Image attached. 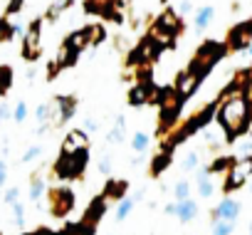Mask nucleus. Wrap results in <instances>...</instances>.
I'll list each match as a JSON object with an SVG mask.
<instances>
[{
	"label": "nucleus",
	"mask_w": 252,
	"mask_h": 235,
	"mask_svg": "<svg viewBox=\"0 0 252 235\" xmlns=\"http://www.w3.org/2000/svg\"><path fill=\"white\" fill-rule=\"evenodd\" d=\"M124 0H84V10L89 15H101L104 20H116L121 23V8Z\"/></svg>",
	"instance_id": "9"
},
{
	"label": "nucleus",
	"mask_w": 252,
	"mask_h": 235,
	"mask_svg": "<svg viewBox=\"0 0 252 235\" xmlns=\"http://www.w3.org/2000/svg\"><path fill=\"white\" fill-rule=\"evenodd\" d=\"M47 198H50V213H52L55 218H67V215L72 213L74 203H77L74 191H72V188H67V186L50 188Z\"/></svg>",
	"instance_id": "8"
},
{
	"label": "nucleus",
	"mask_w": 252,
	"mask_h": 235,
	"mask_svg": "<svg viewBox=\"0 0 252 235\" xmlns=\"http://www.w3.org/2000/svg\"><path fill=\"white\" fill-rule=\"evenodd\" d=\"M15 37V23H10V18H0V45L3 42H10Z\"/></svg>",
	"instance_id": "30"
},
{
	"label": "nucleus",
	"mask_w": 252,
	"mask_h": 235,
	"mask_svg": "<svg viewBox=\"0 0 252 235\" xmlns=\"http://www.w3.org/2000/svg\"><path fill=\"white\" fill-rule=\"evenodd\" d=\"M154 104H158V109H161V116H158L161 119V134L166 136L178 124V116H181V109H183L186 101L178 97V92L173 87H163V89L156 92Z\"/></svg>",
	"instance_id": "3"
},
{
	"label": "nucleus",
	"mask_w": 252,
	"mask_h": 235,
	"mask_svg": "<svg viewBox=\"0 0 252 235\" xmlns=\"http://www.w3.org/2000/svg\"><path fill=\"white\" fill-rule=\"evenodd\" d=\"M79 151H89V136L84 129H72L62 141V154H79Z\"/></svg>",
	"instance_id": "16"
},
{
	"label": "nucleus",
	"mask_w": 252,
	"mask_h": 235,
	"mask_svg": "<svg viewBox=\"0 0 252 235\" xmlns=\"http://www.w3.org/2000/svg\"><path fill=\"white\" fill-rule=\"evenodd\" d=\"M134 205H136V201L134 198H121L119 203H116V210H114V218L121 223V220H126V215H129L131 210H134Z\"/></svg>",
	"instance_id": "27"
},
{
	"label": "nucleus",
	"mask_w": 252,
	"mask_h": 235,
	"mask_svg": "<svg viewBox=\"0 0 252 235\" xmlns=\"http://www.w3.org/2000/svg\"><path fill=\"white\" fill-rule=\"evenodd\" d=\"M77 111V97L64 94V97H55L50 99V127L57 129L62 124H67Z\"/></svg>",
	"instance_id": "7"
},
{
	"label": "nucleus",
	"mask_w": 252,
	"mask_h": 235,
	"mask_svg": "<svg viewBox=\"0 0 252 235\" xmlns=\"http://www.w3.org/2000/svg\"><path fill=\"white\" fill-rule=\"evenodd\" d=\"M32 235H60V233H52V230H47V228H40V230H35Z\"/></svg>",
	"instance_id": "46"
},
{
	"label": "nucleus",
	"mask_w": 252,
	"mask_h": 235,
	"mask_svg": "<svg viewBox=\"0 0 252 235\" xmlns=\"http://www.w3.org/2000/svg\"><path fill=\"white\" fill-rule=\"evenodd\" d=\"M161 50H163V47H161L151 35H146V37L131 50V55H129V65H134V67H136V65H151V62L161 55Z\"/></svg>",
	"instance_id": "10"
},
{
	"label": "nucleus",
	"mask_w": 252,
	"mask_h": 235,
	"mask_svg": "<svg viewBox=\"0 0 252 235\" xmlns=\"http://www.w3.org/2000/svg\"><path fill=\"white\" fill-rule=\"evenodd\" d=\"M40 154H42V149H40V146H30V149L23 154V164H30V161H32V159H37Z\"/></svg>",
	"instance_id": "40"
},
{
	"label": "nucleus",
	"mask_w": 252,
	"mask_h": 235,
	"mask_svg": "<svg viewBox=\"0 0 252 235\" xmlns=\"http://www.w3.org/2000/svg\"><path fill=\"white\" fill-rule=\"evenodd\" d=\"M213 235H232L235 230V220H225V218H213Z\"/></svg>",
	"instance_id": "28"
},
{
	"label": "nucleus",
	"mask_w": 252,
	"mask_h": 235,
	"mask_svg": "<svg viewBox=\"0 0 252 235\" xmlns=\"http://www.w3.org/2000/svg\"><path fill=\"white\" fill-rule=\"evenodd\" d=\"M64 45H69L74 52H84L87 47H89V40H87V33H84V28L82 30H74V33H69L67 37H64Z\"/></svg>",
	"instance_id": "21"
},
{
	"label": "nucleus",
	"mask_w": 252,
	"mask_h": 235,
	"mask_svg": "<svg viewBox=\"0 0 252 235\" xmlns=\"http://www.w3.org/2000/svg\"><path fill=\"white\" fill-rule=\"evenodd\" d=\"M23 5H25V0H10V3L5 5V18H13V15H18V13L23 10Z\"/></svg>",
	"instance_id": "37"
},
{
	"label": "nucleus",
	"mask_w": 252,
	"mask_h": 235,
	"mask_svg": "<svg viewBox=\"0 0 252 235\" xmlns=\"http://www.w3.org/2000/svg\"><path fill=\"white\" fill-rule=\"evenodd\" d=\"M240 213H242V205H240L235 198H225V201H220V203L213 208V213H210V220H213V218L237 220V218H240Z\"/></svg>",
	"instance_id": "18"
},
{
	"label": "nucleus",
	"mask_w": 252,
	"mask_h": 235,
	"mask_svg": "<svg viewBox=\"0 0 252 235\" xmlns=\"http://www.w3.org/2000/svg\"><path fill=\"white\" fill-rule=\"evenodd\" d=\"M28 101H15V109H13V119H15V124H23L25 119H28Z\"/></svg>",
	"instance_id": "35"
},
{
	"label": "nucleus",
	"mask_w": 252,
	"mask_h": 235,
	"mask_svg": "<svg viewBox=\"0 0 252 235\" xmlns=\"http://www.w3.org/2000/svg\"><path fill=\"white\" fill-rule=\"evenodd\" d=\"M247 132H252V114H250V129Z\"/></svg>",
	"instance_id": "48"
},
{
	"label": "nucleus",
	"mask_w": 252,
	"mask_h": 235,
	"mask_svg": "<svg viewBox=\"0 0 252 235\" xmlns=\"http://www.w3.org/2000/svg\"><path fill=\"white\" fill-rule=\"evenodd\" d=\"M126 191H129V183H126L124 178H111V181H106L101 198L106 203H119L121 198H126Z\"/></svg>",
	"instance_id": "19"
},
{
	"label": "nucleus",
	"mask_w": 252,
	"mask_h": 235,
	"mask_svg": "<svg viewBox=\"0 0 252 235\" xmlns=\"http://www.w3.org/2000/svg\"><path fill=\"white\" fill-rule=\"evenodd\" d=\"M173 198H176V201L190 198V183H188V181H178V183L173 186Z\"/></svg>",
	"instance_id": "36"
},
{
	"label": "nucleus",
	"mask_w": 252,
	"mask_h": 235,
	"mask_svg": "<svg viewBox=\"0 0 252 235\" xmlns=\"http://www.w3.org/2000/svg\"><path fill=\"white\" fill-rule=\"evenodd\" d=\"M166 213H168V215H176L181 223H190V220L198 215V203H195L193 198H183V201L168 203V205H166Z\"/></svg>",
	"instance_id": "15"
},
{
	"label": "nucleus",
	"mask_w": 252,
	"mask_h": 235,
	"mask_svg": "<svg viewBox=\"0 0 252 235\" xmlns=\"http://www.w3.org/2000/svg\"><path fill=\"white\" fill-rule=\"evenodd\" d=\"M245 82H247V72L237 74V79L232 84L225 87V92L218 99V111L215 119L225 134V141L232 144L237 141L242 134H247L250 129V114H252V104L247 99L245 92Z\"/></svg>",
	"instance_id": "1"
},
{
	"label": "nucleus",
	"mask_w": 252,
	"mask_h": 235,
	"mask_svg": "<svg viewBox=\"0 0 252 235\" xmlns=\"http://www.w3.org/2000/svg\"><path fill=\"white\" fill-rule=\"evenodd\" d=\"M45 193V181L40 176H32L30 178V201H40Z\"/></svg>",
	"instance_id": "32"
},
{
	"label": "nucleus",
	"mask_w": 252,
	"mask_h": 235,
	"mask_svg": "<svg viewBox=\"0 0 252 235\" xmlns=\"http://www.w3.org/2000/svg\"><path fill=\"white\" fill-rule=\"evenodd\" d=\"M5 178H8V166H5V161H0V188L5 186Z\"/></svg>",
	"instance_id": "44"
},
{
	"label": "nucleus",
	"mask_w": 252,
	"mask_h": 235,
	"mask_svg": "<svg viewBox=\"0 0 252 235\" xmlns=\"http://www.w3.org/2000/svg\"><path fill=\"white\" fill-rule=\"evenodd\" d=\"M250 235H252V233H250Z\"/></svg>",
	"instance_id": "50"
},
{
	"label": "nucleus",
	"mask_w": 252,
	"mask_h": 235,
	"mask_svg": "<svg viewBox=\"0 0 252 235\" xmlns=\"http://www.w3.org/2000/svg\"><path fill=\"white\" fill-rule=\"evenodd\" d=\"M156 87H154V82L151 79H139V82H134V87L129 89V104L131 106H141V104H154V99H156Z\"/></svg>",
	"instance_id": "12"
},
{
	"label": "nucleus",
	"mask_w": 252,
	"mask_h": 235,
	"mask_svg": "<svg viewBox=\"0 0 252 235\" xmlns=\"http://www.w3.org/2000/svg\"><path fill=\"white\" fill-rule=\"evenodd\" d=\"M106 208H109V203H106L101 196H96V198L89 203V208L84 210V215H82V220H79V223H84L87 228L96 230L99 220H101V218H104V213H106Z\"/></svg>",
	"instance_id": "17"
},
{
	"label": "nucleus",
	"mask_w": 252,
	"mask_h": 235,
	"mask_svg": "<svg viewBox=\"0 0 252 235\" xmlns=\"http://www.w3.org/2000/svg\"><path fill=\"white\" fill-rule=\"evenodd\" d=\"M13 87V69L8 65H0V97H5Z\"/></svg>",
	"instance_id": "29"
},
{
	"label": "nucleus",
	"mask_w": 252,
	"mask_h": 235,
	"mask_svg": "<svg viewBox=\"0 0 252 235\" xmlns=\"http://www.w3.org/2000/svg\"><path fill=\"white\" fill-rule=\"evenodd\" d=\"M89 161V151H79V154H60V161L55 164V173L60 178H82L84 168Z\"/></svg>",
	"instance_id": "5"
},
{
	"label": "nucleus",
	"mask_w": 252,
	"mask_h": 235,
	"mask_svg": "<svg viewBox=\"0 0 252 235\" xmlns=\"http://www.w3.org/2000/svg\"><path fill=\"white\" fill-rule=\"evenodd\" d=\"M60 235H94V230L87 228L84 223H74V225H67Z\"/></svg>",
	"instance_id": "34"
},
{
	"label": "nucleus",
	"mask_w": 252,
	"mask_h": 235,
	"mask_svg": "<svg viewBox=\"0 0 252 235\" xmlns=\"http://www.w3.org/2000/svg\"><path fill=\"white\" fill-rule=\"evenodd\" d=\"M250 178H252V154H247L245 159H235V161L230 164V168L225 171L222 191H225V193H232V191L242 188Z\"/></svg>",
	"instance_id": "4"
},
{
	"label": "nucleus",
	"mask_w": 252,
	"mask_h": 235,
	"mask_svg": "<svg viewBox=\"0 0 252 235\" xmlns=\"http://www.w3.org/2000/svg\"><path fill=\"white\" fill-rule=\"evenodd\" d=\"M171 159H173V151H166V149H163V151L151 161V176H161V171L171 164Z\"/></svg>",
	"instance_id": "25"
},
{
	"label": "nucleus",
	"mask_w": 252,
	"mask_h": 235,
	"mask_svg": "<svg viewBox=\"0 0 252 235\" xmlns=\"http://www.w3.org/2000/svg\"><path fill=\"white\" fill-rule=\"evenodd\" d=\"M149 141H151V139H149L146 132H136V134L131 136V149H134L136 154H144V151L149 149Z\"/></svg>",
	"instance_id": "31"
},
{
	"label": "nucleus",
	"mask_w": 252,
	"mask_h": 235,
	"mask_svg": "<svg viewBox=\"0 0 252 235\" xmlns=\"http://www.w3.org/2000/svg\"><path fill=\"white\" fill-rule=\"evenodd\" d=\"M84 33H87L89 47H96V45H101V42L106 40V30H104V25H101V23H92V25H87V28H84Z\"/></svg>",
	"instance_id": "24"
},
{
	"label": "nucleus",
	"mask_w": 252,
	"mask_h": 235,
	"mask_svg": "<svg viewBox=\"0 0 252 235\" xmlns=\"http://www.w3.org/2000/svg\"><path fill=\"white\" fill-rule=\"evenodd\" d=\"M232 161H235L232 156H220L215 164H210V166H208V173H225V171L230 168V164H232Z\"/></svg>",
	"instance_id": "33"
},
{
	"label": "nucleus",
	"mask_w": 252,
	"mask_h": 235,
	"mask_svg": "<svg viewBox=\"0 0 252 235\" xmlns=\"http://www.w3.org/2000/svg\"><path fill=\"white\" fill-rule=\"evenodd\" d=\"M18 196H20V191H18V188H8V191H5V203H8V205H13V203L18 201Z\"/></svg>",
	"instance_id": "41"
},
{
	"label": "nucleus",
	"mask_w": 252,
	"mask_h": 235,
	"mask_svg": "<svg viewBox=\"0 0 252 235\" xmlns=\"http://www.w3.org/2000/svg\"><path fill=\"white\" fill-rule=\"evenodd\" d=\"M213 20H215V8H213V5H203V8H198L195 15H193V30H195V33H203Z\"/></svg>",
	"instance_id": "20"
},
{
	"label": "nucleus",
	"mask_w": 252,
	"mask_h": 235,
	"mask_svg": "<svg viewBox=\"0 0 252 235\" xmlns=\"http://www.w3.org/2000/svg\"><path fill=\"white\" fill-rule=\"evenodd\" d=\"M13 213H15V225H23V223H25V208H23L20 201L13 203Z\"/></svg>",
	"instance_id": "39"
},
{
	"label": "nucleus",
	"mask_w": 252,
	"mask_h": 235,
	"mask_svg": "<svg viewBox=\"0 0 252 235\" xmlns=\"http://www.w3.org/2000/svg\"><path fill=\"white\" fill-rule=\"evenodd\" d=\"M84 132H96V122L92 119V116H89V119H87V124H84Z\"/></svg>",
	"instance_id": "45"
},
{
	"label": "nucleus",
	"mask_w": 252,
	"mask_h": 235,
	"mask_svg": "<svg viewBox=\"0 0 252 235\" xmlns=\"http://www.w3.org/2000/svg\"><path fill=\"white\" fill-rule=\"evenodd\" d=\"M250 233H252V223H250Z\"/></svg>",
	"instance_id": "49"
},
{
	"label": "nucleus",
	"mask_w": 252,
	"mask_h": 235,
	"mask_svg": "<svg viewBox=\"0 0 252 235\" xmlns=\"http://www.w3.org/2000/svg\"><path fill=\"white\" fill-rule=\"evenodd\" d=\"M250 42H252V20H245V23H237V25L227 33L225 50H227V52H242Z\"/></svg>",
	"instance_id": "11"
},
{
	"label": "nucleus",
	"mask_w": 252,
	"mask_h": 235,
	"mask_svg": "<svg viewBox=\"0 0 252 235\" xmlns=\"http://www.w3.org/2000/svg\"><path fill=\"white\" fill-rule=\"evenodd\" d=\"M154 28H156V30H161V33H166V35H171V37L176 40V37H178V33L183 30V23H181V15H178L173 8H168V10H163V13L156 18Z\"/></svg>",
	"instance_id": "13"
},
{
	"label": "nucleus",
	"mask_w": 252,
	"mask_h": 235,
	"mask_svg": "<svg viewBox=\"0 0 252 235\" xmlns=\"http://www.w3.org/2000/svg\"><path fill=\"white\" fill-rule=\"evenodd\" d=\"M200 82H203V79H200V77H195V74L186 67L183 72H178V77H176V82H173V89H176V92H178V97L186 101L188 97H193V94H195V89L200 87Z\"/></svg>",
	"instance_id": "14"
},
{
	"label": "nucleus",
	"mask_w": 252,
	"mask_h": 235,
	"mask_svg": "<svg viewBox=\"0 0 252 235\" xmlns=\"http://www.w3.org/2000/svg\"><path fill=\"white\" fill-rule=\"evenodd\" d=\"M195 188H198V196H200V198H210V196L215 193V186H213V178H210L208 168L198 173V178H195Z\"/></svg>",
	"instance_id": "23"
},
{
	"label": "nucleus",
	"mask_w": 252,
	"mask_h": 235,
	"mask_svg": "<svg viewBox=\"0 0 252 235\" xmlns=\"http://www.w3.org/2000/svg\"><path fill=\"white\" fill-rule=\"evenodd\" d=\"M124 134H126V119H124V116H116L114 129L109 132V144H121L124 141Z\"/></svg>",
	"instance_id": "26"
},
{
	"label": "nucleus",
	"mask_w": 252,
	"mask_h": 235,
	"mask_svg": "<svg viewBox=\"0 0 252 235\" xmlns=\"http://www.w3.org/2000/svg\"><path fill=\"white\" fill-rule=\"evenodd\" d=\"M242 52H247V55H250V57H252V42H250V45H247V47H245V50H242Z\"/></svg>",
	"instance_id": "47"
},
{
	"label": "nucleus",
	"mask_w": 252,
	"mask_h": 235,
	"mask_svg": "<svg viewBox=\"0 0 252 235\" xmlns=\"http://www.w3.org/2000/svg\"><path fill=\"white\" fill-rule=\"evenodd\" d=\"M198 164H200V156H198L195 151L186 154V159H183V168H186V171H193V168H198Z\"/></svg>",
	"instance_id": "38"
},
{
	"label": "nucleus",
	"mask_w": 252,
	"mask_h": 235,
	"mask_svg": "<svg viewBox=\"0 0 252 235\" xmlns=\"http://www.w3.org/2000/svg\"><path fill=\"white\" fill-rule=\"evenodd\" d=\"M227 55V50H225V42H215V40H205L200 47H198V52L193 55V60H190V65H188V69L195 74V77H200V79H205L210 72H213V67L222 60Z\"/></svg>",
	"instance_id": "2"
},
{
	"label": "nucleus",
	"mask_w": 252,
	"mask_h": 235,
	"mask_svg": "<svg viewBox=\"0 0 252 235\" xmlns=\"http://www.w3.org/2000/svg\"><path fill=\"white\" fill-rule=\"evenodd\" d=\"M72 3H74V0H52L50 8H47V13H45V20H47V23L60 20V18H62V13L72 8Z\"/></svg>",
	"instance_id": "22"
},
{
	"label": "nucleus",
	"mask_w": 252,
	"mask_h": 235,
	"mask_svg": "<svg viewBox=\"0 0 252 235\" xmlns=\"http://www.w3.org/2000/svg\"><path fill=\"white\" fill-rule=\"evenodd\" d=\"M10 114H13L10 104H8V101H0V122H3V119H8Z\"/></svg>",
	"instance_id": "42"
},
{
	"label": "nucleus",
	"mask_w": 252,
	"mask_h": 235,
	"mask_svg": "<svg viewBox=\"0 0 252 235\" xmlns=\"http://www.w3.org/2000/svg\"><path fill=\"white\" fill-rule=\"evenodd\" d=\"M99 171H101V173H109V171H111V159H109V156H101V159H99Z\"/></svg>",
	"instance_id": "43"
},
{
	"label": "nucleus",
	"mask_w": 252,
	"mask_h": 235,
	"mask_svg": "<svg viewBox=\"0 0 252 235\" xmlns=\"http://www.w3.org/2000/svg\"><path fill=\"white\" fill-rule=\"evenodd\" d=\"M42 55V20L35 18L23 33V60L35 62Z\"/></svg>",
	"instance_id": "6"
}]
</instances>
